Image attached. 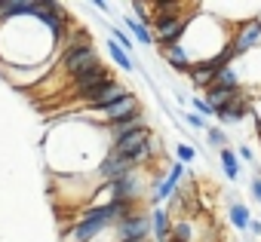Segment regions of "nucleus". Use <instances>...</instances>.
Instances as JSON below:
<instances>
[{"label":"nucleus","instance_id":"f257e3e1","mask_svg":"<svg viewBox=\"0 0 261 242\" xmlns=\"http://www.w3.org/2000/svg\"><path fill=\"white\" fill-rule=\"evenodd\" d=\"M136 113H145V104H142V98H139L136 92H129V95H123L120 101H114V104H108V107H101V110L83 116V119H89V123H95V126H111V123H120V119L136 116Z\"/></svg>","mask_w":261,"mask_h":242},{"label":"nucleus","instance_id":"f03ea898","mask_svg":"<svg viewBox=\"0 0 261 242\" xmlns=\"http://www.w3.org/2000/svg\"><path fill=\"white\" fill-rule=\"evenodd\" d=\"M194 10L197 7H191L188 13H181V16H175V19H157L154 25H151V34H154V46H175V43H181V37H185V31H188V25H191V19H194Z\"/></svg>","mask_w":261,"mask_h":242},{"label":"nucleus","instance_id":"7ed1b4c3","mask_svg":"<svg viewBox=\"0 0 261 242\" xmlns=\"http://www.w3.org/2000/svg\"><path fill=\"white\" fill-rule=\"evenodd\" d=\"M230 46H233L237 58H240V55H246V52H252L255 46H261V19H258V16H252V19L237 22V25H233V31H230Z\"/></svg>","mask_w":261,"mask_h":242},{"label":"nucleus","instance_id":"20e7f679","mask_svg":"<svg viewBox=\"0 0 261 242\" xmlns=\"http://www.w3.org/2000/svg\"><path fill=\"white\" fill-rule=\"evenodd\" d=\"M117 242H136V239H151V211H136L114 224Z\"/></svg>","mask_w":261,"mask_h":242},{"label":"nucleus","instance_id":"39448f33","mask_svg":"<svg viewBox=\"0 0 261 242\" xmlns=\"http://www.w3.org/2000/svg\"><path fill=\"white\" fill-rule=\"evenodd\" d=\"M117 77H114V71L108 68V65H95L92 71H86V74H80V77H74L65 89V95L68 98H74V95H80V92H89V89H98V86H105V83H114Z\"/></svg>","mask_w":261,"mask_h":242},{"label":"nucleus","instance_id":"423d86ee","mask_svg":"<svg viewBox=\"0 0 261 242\" xmlns=\"http://www.w3.org/2000/svg\"><path fill=\"white\" fill-rule=\"evenodd\" d=\"M133 172H139L133 163H129L126 157H117V154H105L101 157V163L95 166V172H92V178H98L101 184L105 181H117V178H126V175H133Z\"/></svg>","mask_w":261,"mask_h":242},{"label":"nucleus","instance_id":"0eeeda50","mask_svg":"<svg viewBox=\"0 0 261 242\" xmlns=\"http://www.w3.org/2000/svg\"><path fill=\"white\" fill-rule=\"evenodd\" d=\"M249 113H252V101H249V89L243 86V92H240V95H237L227 107H221L215 119H218L221 126H230V123H243V119H246Z\"/></svg>","mask_w":261,"mask_h":242},{"label":"nucleus","instance_id":"6e6552de","mask_svg":"<svg viewBox=\"0 0 261 242\" xmlns=\"http://www.w3.org/2000/svg\"><path fill=\"white\" fill-rule=\"evenodd\" d=\"M151 138H154V132H151V126H145V129H139V132H129V135L117 138L108 150H111V154H117V157H126V160H129L136 150H142Z\"/></svg>","mask_w":261,"mask_h":242},{"label":"nucleus","instance_id":"1a4fd4ad","mask_svg":"<svg viewBox=\"0 0 261 242\" xmlns=\"http://www.w3.org/2000/svg\"><path fill=\"white\" fill-rule=\"evenodd\" d=\"M145 126H148L145 113H136V116H126V119H120V123H111V126H98V129L108 135V147H111L117 138H123V135H129V132H139V129H145Z\"/></svg>","mask_w":261,"mask_h":242},{"label":"nucleus","instance_id":"9d476101","mask_svg":"<svg viewBox=\"0 0 261 242\" xmlns=\"http://www.w3.org/2000/svg\"><path fill=\"white\" fill-rule=\"evenodd\" d=\"M169 230H172V215H169L163 205L151 208V239L169 242Z\"/></svg>","mask_w":261,"mask_h":242},{"label":"nucleus","instance_id":"9b49d317","mask_svg":"<svg viewBox=\"0 0 261 242\" xmlns=\"http://www.w3.org/2000/svg\"><path fill=\"white\" fill-rule=\"evenodd\" d=\"M160 55H163V62H166V65H172L178 74H188V71H191V58H188V52H185V46H181V43H175V46H163V49H160Z\"/></svg>","mask_w":261,"mask_h":242},{"label":"nucleus","instance_id":"f8f14e48","mask_svg":"<svg viewBox=\"0 0 261 242\" xmlns=\"http://www.w3.org/2000/svg\"><path fill=\"white\" fill-rule=\"evenodd\" d=\"M218 163H221V172H224V178H227V181H240V175H243V163L237 160L233 147L218 150Z\"/></svg>","mask_w":261,"mask_h":242},{"label":"nucleus","instance_id":"ddd939ff","mask_svg":"<svg viewBox=\"0 0 261 242\" xmlns=\"http://www.w3.org/2000/svg\"><path fill=\"white\" fill-rule=\"evenodd\" d=\"M215 68H209V65H191V71H188V80H191V86L194 89H209L212 86V80H215Z\"/></svg>","mask_w":261,"mask_h":242},{"label":"nucleus","instance_id":"4468645a","mask_svg":"<svg viewBox=\"0 0 261 242\" xmlns=\"http://www.w3.org/2000/svg\"><path fill=\"white\" fill-rule=\"evenodd\" d=\"M227 218H230V224H233L240 233H246L249 224H252V211H249V205H243V202H237V199H230V205H227Z\"/></svg>","mask_w":261,"mask_h":242},{"label":"nucleus","instance_id":"2eb2a0df","mask_svg":"<svg viewBox=\"0 0 261 242\" xmlns=\"http://www.w3.org/2000/svg\"><path fill=\"white\" fill-rule=\"evenodd\" d=\"M169 239H175V242H197V230H194V221H191V218H172V230H169Z\"/></svg>","mask_w":261,"mask_h":242},{"label":"nucleus","instance_id":"dca6fc26","mask_svg":"<svg viewBox=\"0 0 261 242\" xmlns=\"http://www.w3.org/2000/svg\"><path fill=\"white\" fill-rule=\"evenodd\" d=\"M105 49H108L111 62H114V65H117L120 71H126V74H129V71H136V68H139V62H136L133 55H126V52H123V49H120V46H117L114 40H105Z\"/></svg>","mask_w":261,"mask_h":242},{"label":"nucleus","instance_id":"f3484780","mask_svg":"<svg viewBox=\"0 0 261 242\" xmlns=\"http://www.w3.org/2000/svg\"><path fill=\"white\" fill-rule=\"evenodd\" d=\"M120 22H123V28H126V34H129V37H133L136 43H145V46H154V34H151L148 28H142V25H139V22H136L133 16H123Z\"/></svg>","mask_w":261,"mask_h":242},{"label":"nucleus","instance_id":"a211bd4d","mask_svg":"<svg viewBox=\"0 0 261 242\" xmlns=\"http://www.w3.org/2000/svg\"><path fill=\"white\" fill-rule=\"evenodd\" d=\"M185 13V7L181 4H172V0H160V4H154L151 7V19L157 22V19H175V16H181Z\"/></svg>","mask_w":261,"mask_h":242},{"label":"nucleus","instance_id":"6ab92c4d","mask_svg":"<svg viewBox=\"0 0 261 242\" xmlns=\"http://www.w3.org/2000/svg\"><path fill=\"white\" fill-rule=\"evenodd\" d=\"M237 86H240V77H237V71H233V65H230V68H221V71L215 74V80H212L209 89H237Z\"/></svg>","mask_w":261,"mask_h":242},{"label":"nucleus","instance_id":"aec40b11","mask_svg":"<svg viewBox=\"0 0 261 242\" xmlns=\"http://www.w3.org/2000/svg\"><path fill=\"white\" fill-rule=\"evenodd\" d=\"M108 34H111V40H114V43H117V46H120L126 55H133V49H136V40L129 37L123 28H114V25H108Z\"/></svg>","mask_w":261,"mask_h":242},{"label":"nucleus","instance_id":"412c9836","mask_svg":"<svg viewBox=\"0 0 261 242\" xmlns=\"http://www.w3.org/2000/svg\"><path fill=\"white\" fill-rule=\"evenodd\" d=\"M206 141H209V147H215V150H224V147H227V135H224L221 126H209V129H206Z\"/></svg>","mask_w":261,"mask_h":242},{"label":"nucleus","instance_id":"4be33fe9","mask_svg":"<svg viewBox=\"0 0 261 242\" xmlns=\"http://www.w3.org/2000/svg\"><path fill=\"white\" fill-rule=\"evenodd\" d=\"M191 107H194V113H197V116H203V119L215 116V110H212V107H209V104H206L200 95H194V98H191Z\"/></svg>","mask_w":261,"mask_h":242},{"label":"nucleus","instance_id":"5701e85b","mask_svg":"<svg viewBox=\"0 0 261 242\" xmlns=\"http://www.w3.org/2000/svg\"><path fill=\"white\" fill-rule=\"evenodd\" d=\"M175 160L188 166V163H194V160H197V150H194L191 144H175Z\"/></svg>","mask_w":261,"mask_h":242},{"label":"nucleus","instance_id":"b1692460","mask_svg":"<svg viewBox=\"0 0 261 242\" xmlns=\"http://www.w3.org/2000/svg\"><path fill=\"white\" fill-rule=\"evenodd\" d=\"M181 116H185V123H188L191 129H197V132H206V129H209V119H203V116H197L194 110H191V113H181Z\"/></svg>","mask_w":261,"mask_h":242},{"label":"nucleus","instance_id":"393cba45","mask_svg":"<svg viewBox=\"0 0 261 242\" xmlns=\"http://www.w3.org/2000/svg\"><path fill=\"white\" fill-rule=\"evenodd\" d=\"M249 196H252L255 202H261V175H255V178L249 181Z\"/></svg>","mask_w":261,"mask_h":242},{"label":"nucleus","instance_id":"a878e982","mask_svg":"<svg viewBox=\"0 0 261 242\" xmlns=\"http://www.w3.org/2000/svg\"><path fill=\"white\" fill-rule=\"evenodd\" d=\"M233 154H237V160H240V163H252V147H249V144H240Z\"/></svg>","mask_w":261,"mask_h":242},{"label":"nucleus","instance_id":"bb28decb","mask_svg":"<svg viewBox=\"0 0 261 242\" xmlns=\"http://www.w3.org/2000/svg\"><path fill=\"white\" fill-rule=\"evenodd\" d=\"M92 7H95L98 13H105V16L111 13V4H105V0H92Z\"/></svg>","mask_w":261,"mask_h":242},{"label":"nucleus","instance_id":"cd10ccee","mask_svg":"<svg viewBox=\"0 0 261 242\" xmlns=\"http://www.w3.org/2000/svg\"><path fill=\"white\" fill-rule=\"evenodd\" d=\"M249 233H252V236H261V221H258V218H252V224H249Z\"/></svg>","mask_w":261,"mask_h":242},{"label":"nucleus","instance_id":"c85d7f7f","mask_svg":"<svg viewBox=\"0 0 261 242\" xmlns=\"http://www.w3.org/2000/svg\"><path fill=\"white\" fill-rule=\"evenodd\" d=\"M169 242H175V239H169Z\"/></svg>","mask_w":261,"mask_h":242}]
</instances>
